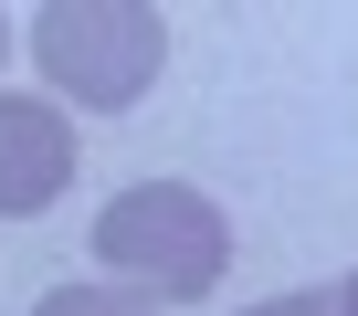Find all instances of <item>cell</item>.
I'll return each instance as SVG.
<instances>
[{"mask_svg":"<svg viewBox=\"0 0 358 316\" xmlns=\"http://www.w3.org/2000/svg\"><path fill=\"white\" fill-rule=\"evenodd\" d=\"M74 180V116L53 95H0V222L53 211Z\"/></svg>","mask_w":358,"mask_h":316,"instance_id":"obj_3","label":"cell"},{"mask_svg":"<svg viewBox=\"0 0 358 316\" xmlns=\"http://www.w3.org/2000/svg\"><path fill=\"white\" fill-rule=\"evenodd\" d=\"M0 53H11V22H0Z\"/></svg>","mask_w":358,"mask_h":316,"instance_id":"obj_7","label":"cell"},{"mask_svg":"<svg viewBox=\"0 0 358 316\" xmlns=\"http://www.w3.org/2000/svg\"><path fill=\"white\" fill-rule=\"evenodd\" d=\"M243 316H327V295H274V306H243Z\"/></svg>","mask_w":358,"mask_h":316,"instance_id":"obj_5","label":"cell"},{"mask_svg":"<svg viewBox=\"0 0 358 316\" xmlns=\"http://www.w3.org/2000/svg\"><path fill=\"white\" fill-rule=\"evenodd\" d=\"M95 264H116V274H137V285H158V295H211L222 285V264H232V222L190 190V180H137L127 201H106V222H95Z\"/></svg>","mask_w":358,"mask_h":316,"instance_id":"obj_1","label":"cell"},{"mask_svg":"<svg viewBox=\"0 0 358 316\" xmlns=\"http://www.w3.org/2000/svg\"><path fill=\"white\" fill-rule=\"evenodd\" d=\"M337 316H358V274H348V295H337Z\"/></svg>","mask_w":358,"mask_h":316,"instance_id":"obj_6","label":"cell"},{"mask_svg":"<svg viewBox=\"0 0 358 316\" xmlns=\"http://www.w3.org/2000/svg\"><path fill=\"white\" fill-rule=\"evenodd\" d=\"M32 64L74 106H137L169 64V22L148 0H53L32 22Z\"/></svg>","mask_w":358,"mask_h":316,"instance_id":"obj_2","label":"cell"},{"mask_svg":"<svg viewBox=\"0 0 358 316\" xmlns=\"http://www.w3.org/2000/svg\"><path fill=\"white\" fill-rule=\"evenodd\" d=\"M32 316H148L137 295H116V285H53Z\"/></svg>","mask_w":358,"mask_h":316,"instance_id":"obj_4","label":"cell"}]
</instances>
